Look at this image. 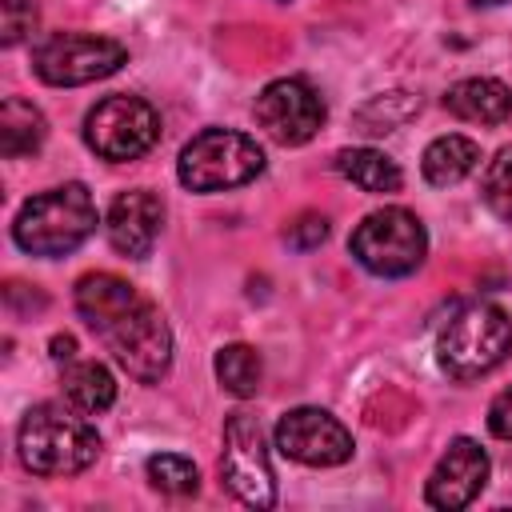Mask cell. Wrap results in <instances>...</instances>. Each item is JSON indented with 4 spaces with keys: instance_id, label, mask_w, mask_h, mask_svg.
I'll return each instance as SVG.
<instances>
[{
    "instance_id": "7402d4cb",
    "label": "cell",
    "mask_w": 512,
    "mask_h": 512,
    "mask_svg": "<svg viewBox=\"0 0 512 512\" xmlns=\"http://www.w3.org/2000/svg\"><path fill=\"white\" fill-rule=\"evenodd\" d=\"M480 196L500 220H512V148H500L488 160L484 180H480Z\"/></svg>"
},
{
    "instance_id": "ac0fdd59",
    "label": "cell",
    "mask_w": 512,
    "mask_h": 512,
    "mask_svg": "<svg viewBox=\"0 0 512 512\" xmlns=\"http://www.w3.org/2000/svg\"><path fill=\"white\" fill-rule=\"evenodd\" d=\"M44 136H48V120L36 104H28L20 96H8L0 104V152L8 160L36 152L44 144Z\"/></svg>"
},
{
    "instance_id": "cb8c5ba5",
    "label": "cell",
    "mask_w": 512,
    "mask_h": 512,
    "mask_svg": "<svg viewBox=\"0 0 512 512\" xmlns=\"http://www.w3.org/2000/svg\"><path fill=\"white\" fill-rule=\"evenodd\" d=\"M324 236H328V220H324L320 212H300V216L288 224V232H284V240H288L292 248H300V252L316 248Z\"/></svg>"
},
{
    "instance_id": "d6986e66",
    "label": "cell",
    "mask_w": 512,
    "mask_h": 512,
    "mask_svg": "<svg viewBox=\"0 0 512 512\" xmlns=\"http://www.w3.org/2000/svg\"><path fill=\"white\" fill-rule=\"evenodd\" d=\"M216 380L232 396H256L260 392V380H264V368H260L256 348H248V344H224L216 352Z\"/></svg>"
},
{
    "instance_id": "44dd1931",
    "label": "cell",
    "mask_w": 512,
    "mask_h": 512,
    "mask_svg": "<svg viewBox=\"0 0 512 512\" xmlns=\"http://www.w3.org/2000/svg\"><path fill=\"white\" fill-rule=\"evenodd\" d=\"M420 108V100L416 96H408V92H388V96H376V100H368L364 108H360V128L364 132H372V136H380V132H396L412 112Z\"/></svg>"
},
{
    "instance_id": "4316f807",
    "label": "cell",
    "mask_w": 512,
    "mask_h": 512,
    "mask_svg": "<svg viewBox=\"0 0 512 512\" xmlns=\"http://www.w3.org/2000/svg\"><path fill=\"white\" fill-rule=\"evenodd\" d=\"M480 4H504V0H480Z\"/></svg>"
},
{
    "instance_id": "5b68a950",
    "label": "cell",
    "mask_w": 512,
    "mask_h": 512,
    "mask_svg": "<svg viewBox=\"0 0 512 512\" xmlns=\"http://www.w3.org/2000/svg\"><path fill=\"white\" fill-rule=\"evenodd\" d=\"M264 172V148L236 128H204L180 148L176 176L192 192H224Z\"/></svg>"
},
{
    "instance_id": "8992f818",
    "label": "cell",
    "mask_w": 512,
    "mask_h": 512,
    "mask_svg": "<svg viewBox=\"0 0 512 512\" xmlns=\"http://www.w3.org/2000/svg\"><path fill=\"white\" fill-rule=\"evenodd\" d=\"M348 248L360 268H368L372 276L396 280L424 264L428 232H424L420 216L408 208H376L356 224Z\"/></svg>"
},
{
    "instance_id": "7a4b0ae2",
    "label": "cell",
    "mask_w": 512,
    "mask_h": 512,
    "mask_svg": "<svg viewBox=\"0 0 512 512\" xmlns=\"http://www.w3.org/2000/svg\"><path fill=\"white\" fill-rule=\"evenodd\" d=\"M20 464L36 476H76L100 456V432L80 408L36 404L24 412L16 432Z\"/></svg>"
},
{
    "instance_id": "2e32d148",
    "label": "cell",
    "mask_w": 512,
    "mask_h": 512,
    "mask_svg": "<svg viewBox=\"0 0 512 512\" xmlns=\"http://www.w3.org/2000/svg\"><path fill=\"white\" fill-rule=\"evenodd\" d=\"M60 388H64V404L80 408L84 416H100L116 400V376L100 360H72L60 376Z\"/></svg>"
},
{
    "instance_id": "30bf717a",
    "label": "cell",
    "mask_w": 512,
    "mask_h": 512,
    "mask_svg": "<svg viewBox=\"0 0 512 512\" xmlns=\"http://www.w3.org/2000/svg\"><path fill=\"white\" fill-rule=\"evenodd\" d=\"M328 108L320 100V92L300 80V76H284V80H272L264 84V92L256 96V124L284 148H296V144H308L320 124H324Z\"/></svg>"
},
{
    "instance_id": "603a6c76",
    "label": "cell",
    "mask_w": 512,
    "mask_h": 512,
    "mask_svg": "<svg viewBox=\"0 0 512 512\" xmlns=\"http://www.w3.org/2000/svg\"><path fill=\"white\" fill-rule=\"evenodd\" d=\"M36 28V4L32 0H0V44L12 48Z\"/></svg>"
},
{
    "instance_id": "7c38bea8",
    "label": "cell",
    "mask_w": 512,
    "mask_h": 512,
    "mask_svg": "<svg viewBox=\"0 0 512 512\" xmlns=\"http://www.w3.org/2000/svg\"><path fill=\"white\" fill-rule=\"evenodd\" d=\"M484 480H488V452L472 436H456L444 448V456L436 460V468L428 476V488H424V500L432 508L460 512L480 496Z\"/></svg>"
},
{
    "instance_id": "5bb4252c",
    "label": "cell",
    "mask_w": 512,
    "mask_h": 512,
    "mask_svg": "<svg viewBox=\"0 0 512 512\" xmlns=\"http://www.w3.org/2000/svg\"><path fill=\"white\" fill-rule=\"evenodd\" d=\"M444 108L468 124H504L512 120V88L492 76H468L444 92Z\"/></svg>"
},
{
    "instance_id": "d4e9b609",
    "label": "cell",
    "mask_w": 512,
    "mask_h": 512,
    "mask_svg": "<svg viewBox=\"0 0 512 512\" xmlns=\"http://www.w3.org/2000/svg\"><path fill=\"white\" fill-rule=\"evenodd\" d=\"M488 428L500 440H512V388H504L492 404H488Z\"/></svg>"
},
{
    "instance_id": "484cf974",
    "label": "cell",
    "mask_w": 512,
    "mask_h": 512,
    "mask_svg": "<svg viewBox=\"0 0 512 512\" xmlns=\"http://www.w3.org/2000/svg\"><path fill=\"white\" fill-rule=\"evenodd\" d=\"M48 348H52V360H56V364H72V360H76V340H72L68 332H64V336H52Z\"/></svg>"
},
{
    "instance_id": "4fadbf2b",
    "label": "cell",
    "mask_w": 512,
    "mask_h": 512,
    "mask_svg": "<svg viewBox=\"0 0 512 512\" xmlns=\"http://www.w3.org/2000/svg\"><path fill=\"white\" fill-rule=\"evenodd\" d=\"M160 224H164V204L156 192L148 188H128L120 192L112 204H108V216H104V232H108V244L128 256V260H144L160 236Z\"/></svg>"
},
{
    "instance_id": "3957f363",
    "label": "cell",
    "mask_w": 512,
    "mask_h": 512,
    "mask_svg": "<svg viewBox=\"0 0 512 512\" xmlns=\"http://www.w3.org/2000/svg\"><path fill=\"white\" fill-rule=\"evenodd\" d=\"M92 232H96V204L92 192L76 180L24 200V208L12 220V240L28 256H44V260L80 248Z\"/></svg>"
},
{
    "instance_id": "52a82bcc",
    "label": "cell",
    "mask_w": 512,
    "mask_h": 512,
    "mask_svg": "<svg viewBox=\"0 0 512 512\" xmlns=\"http://www.w3.org/2000/svg\"><path fill=\"white\" fill-rule=\"evenodd\" d=\"M128 60V48L96 32H56L32 52V68L52 88H76L112 76Z\"/></svg>"
},
{
    "instance_id": "277c9868",
    "label": "cell",
    "mask_w": 512,
    "mask_h": 512,
    "mask_svg": "<svg viewBox=\"0 0 512 512\" xmlns=\"http://www.w3.org/2000/svg\"><path fill=\"white\" fill-rule=\"evenodd\" d=\"M512 352V316L500 304L472 300L448 316L436 336V364L452 380H480Z\"/></svg>"
},
{
    "instance_id": "ffe728a7",
    "label": "cell",
    "mask_w": 512,
    "mask_h": 512,
    "mask_svg": "<svg viewBox=\"0 0 512 512\" xmlns=\"http://www.w3.org/2000/svg\"><path fill=\"white\" fill-rule=\"evenodd\" d=\"M144 472H148L152 488H160V492H168V496H192V492L200 488L196 464H192L188 456H176V452H156V456H148Z\"/></svg>"
},
{
    "instance_id": "e0dca14e",
    "label": "cell",
    "mask_w": 512,
    "mask_h": 512,
    "mask_svg": "<svg viewBox=\"0 0 512 512\" xmlns=\"http://www.w3.org/2000/svg\"><path fill=\"white\" fill-rule=\"evenodd\" d=\"M336 172L344 180H352L356 188L372 192V196H388V192H400L404 176H400V164L376 148H340L336 152Z\"/></svg>"
},
{
    "instance_id": "ba28073f",
    "label": "cell",
    "mask_w": 512,
    "mask_h": 512,
    "mask_svg": "<svg viewBox=\"0 0 512 512\" xmlns=\"http://www.w3.org/2000/svg\"><path fill=\"white\" fill-rule=\"evenodd\" d=\"M84 140L104 160H136L160 140V116L148 100L116 92L88 108L84 116Z\"/></svg>"
},
{
    "instance_id": "9a60e30c",
    "label": "cell",
    "mask_w": 512,
    "mask_h": 512,
    "mask_svg": "<svg viewBox=\"0 0 512 512\" xmlns=\"http://www.w3.org/2000/svg\"><path fill=\"white\" fill-rule=\"evenodd\" d=\"M476 164H480V144L468 140V136H456V132L436 136V140L424 148V156H420V172H424V180L436 184V188L460 184L464 176L476 172Z\"/></svg>"
},
{
    "instance_id": "6da1fadb",
    "label": "cell",
    "mask_w": 512,
    "mask_h": 512,
    "mask_svg": "<svg viewBox=\"0 0 512 512\" xmlns=\"http://www.w3.org/2000/svg\"><path fill=\"white\" fill-rule=\"evenodd\" d=\"M76 312L104 340L112 360L140 384H156L172 364V328L164 312L112 272L76 280Z\"/></svg>"
},
{
    "instance_id": "8fae6325",
    "label": "cell",
    "mask_w": 512,
    "mask_h": 512,
    "mask_svg": "<svg viewBox=\"0 0 512 512\" xmlns=\"http://www.w3.org/2000/svg\"><path fill=\"white\" fill-rule=\"evenodd\" d=\"M276 448L308 468H336L352 460V432L324 408H292L276 420Z\"/></svg>"
},
{
    "instance_id": "9c48e42d",
    "label": "cell",
    "mask_w": 512,
    "mask_h": 512,
    "mask_svg": "<svg viewBox=\"0 0 512 512\" xmlns=\"http://www.w3.org/2000/svg\"><path fill=\"white\" fill-rule=\"evenodd\" d=\"M224 488L248 508L276 504V476L264 448V428L252 412H232L224 420V456H220Z\"/></svg>"
}]
</instances>
